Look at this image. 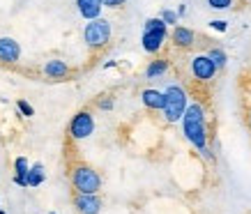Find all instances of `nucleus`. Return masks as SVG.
<instances>
[{
	"label": "nucleus",
	"instance_id": "1",
	"mask_svg": "<svg viewBox=\"0 0 251 214\" xmlns=\"http://www.w3.org/2000/svg\"><path fill=\"white\" fill-rule=\"evenodd\" d=\"M182 131L187 141H189L191 145L196 147V150H203L207 147V127H205V108L201 106L198 101L194 104H187L182 113Z\"/></svg>",
	"mask_w": 251,
	"mask_h": 214
},
{
	"label": "nucleus",
	"instance_id": "2",
	"mask_svg": "<svg viewBox=\"0 0 251 214\" xmlns=\"http://www.w3.org/2000/svg\"><path fill=\"white\" fill-rule=\"evenodd\" d=\"M187 104H189V97H187L182 85H168L164 92V108H161L166 122H177L182 118Z\"/></svg>",
	"mask_w": 251,
	"mask_h": 214
},
{
	"label": "nucleus",
	"instance_id": "3",
	"mask_svg": "<svg viewBox=\"0 0 251 214\" xmlns=\"http://www.w3.org/2000/svg\"><path fill=\"white\" fill-rule=\"evenodd\" d=\"M72 184L78 193H99L101 189V177L95 168L85 166V164H78L72 170Z\"/></svg>",
	"mask_w": 251,
	"mask_h": 214
},
{
	"label": "nucleus",
	"instance_id": "4",
	"mask_svg": "<svg viewBox=\"0 0 251 214\" xmlns=\"http://www.w3.org/2000/svg\"><path fill=\"white\" fill-rule=\"evenodd\" d=\"M166 30L168 25L159 19H148L145 21V30H143V51H148V53H159L161 46H164V42H166Z\"/></svg>",
	"mask_w": 251,
	"mask_h": 214
},
{
	"label": "nucleus",
	"instance_id": "5",
	"mask_svg": "<svg viewBox=\"0 0 251 214\" xmlns=\"http://www.w3.org/2000/svg\"><path fill=\"white\" fill-rule=\"evenodd\" d=\"M83 39L90 48H104V46L111 42V23H108L106 19H101V16L92 19V21L85 25Z\"/></svg>",
	"mask_w": 251,
	"mask_h": 214
},
{
	"label": "nucleus",
	"instance_id": "6",
	"mask_svg": "<svg viewBox=\"0 0 251 214\" xmlns=\"http://www.w3.org/2000/svg\"><path fill=\"white\" fill-rule=\"evenodd\" d=\"M95 134V118H92L90 111H78L72 122H69V136L74 141H83V138L92 136Z\"/></svg>",
	"mask_w": 251,
	"mask_h": 214
},
{
	"label": "nucleus",
	"instance_id": "7",
	"mask_svg": "<svg viewBox=\"0 0 251 214\" xmlns=\"http://www.w3.org/2000/svg\"><path fill=\"white\" fill-rule=\"evenodd\" d=\"M191 74H194V78L207 83V81H212V78L217 76V67H214V62L207 58V53L194 55V58H191Z\"/></svg>",
	"mask_w": 251,
	"mask_h": 214
},
{
	"label": "nucleus",
	"instance_id": "8",
	"mask_svg": "<svg viewBox=\"0 0 251 214\" xmlns=\"http://www.w3.org/2000/svg\"><path fill=\"white\" fill-rule=\"evenodd\" d=\"M21 58V46L12 37H0V62L2 65H14Z\"/></svg>",
	"mask_w": 251,
	"mask_h": 214
},
{
	"label": "nucleus",
	"instance_id": "9",
	"mask_svg": "<svg viewBox=\"0 0 251 214\" xmlns=\"http://www.w3.org/2000/svg\"><path fill=\"white\" fill-rule=\"evenodd\" d=\"M78 214H99L101 212V200L97 193H78L74 200Z\"/></svg>",
	"mask_w": 251,
	"mask_h": 214
},
{
	"label": "nucleus",
	"instance_id": "10",
	"mask_svg": "<svg viewBox=\"0 0 251 214\" xmlns=\"http://www.w3.org/2000/svg\"><path fill=\"white\" fill-rule=\"evenodd\" d=\"M101 7H104V5H101V0H76L78 14L83 16V19H88V21L101 16Z\"/></svg>",
	"mask_w": 251,
	"mask_h": 214
},
{
	"label": "nucleus",
	"instance_id": "11",
	"mask_svg": "<svg viewBox=\"0 0 251 214\" xmlns=\"http://www.w3.org/2000/svg\"><path fill=\"white\" fill-rule=\"evenodd\" d=\"M141 101H143V106L150 108V111H161V108H164V92L154 90V88H148V90L141 92Z\"/></svg>",
	"mask_w": 251,
	"mask_h": 214
},
{
	"label": "nucleus",
	"instance_id": "12",
	"mask_svg": "<svg viewBox=\"0 0 251 214\" xmlns=\"http://www.w3.org/2000/svg\"><path fill=\"white\" fill-rule=\"evenodd\" d=\"M194 30H189V28H184V25H175L173 28V35H171V39H173V44L177 46V48H189V46H194Z\"/></svg>",
	"mask_w": 251,
	"mask_h": 214
},
{
	"label": "nucleus",
	"instance_id": "13",
	"mask_svg": "<svg viewBox=\"0 0 251 214\" xmlns=\"http://www.w3.org/2000/svg\"><path fill=\"white\" fill-rule=\"evenodd\" d=\"M44 74L49 78H65L69 74V65L65 60H58V58H55V60H49L44 65Z\"/></svg>",
	"mask_w": 251,
	"mask_h": 214
},
{
	"label": "nucleus",
	"instance_id": "14",
	"mask_svg": "<svg viewBox=\"0 0 251 214\" xmlns=\"http://www.w3.org/2000/svg\"><path fill=\"white\" fill-rule=\"evenodd\" d=\"M46 180V170L42 164H35V166H30L28 168V173H25V182H28V187H39V184Z\"/></svg>",
	"mask_w": 251,
	"mask_h": 214
},
{
	"label": "nucleus",
	"instance_id": "15",
	"mask_svg": "<svg viewBox=\"0 0 251 214\" xmlns=\"http://www.w3.org/2000/svg\"><path fill=\"white\" fill-rule=\"evenodd\" d=\"M168 71V62L166 60H152L145 69V76L148 78H159Z\"/></svg>",
	"mask_w": 251,
	"mask_h": 214
},
{
	"label": "nucleus",
	"instance_id": "16",
	"mask_svg": "<svg viewBox=\"0 0 251 214\" xmlns=\"http://www.w3.org/2000/svg\"><path fill=\"white\" fill-rule=\"evenodd\" d=\"M207 58L214 62V67H217V69H224V67H226V62H228V55H226V51H224V48H212V51L207 53Z\"/></svg>",
	"mask_w": 251,
	"mask_h": 214
},
{
	"label": "nucleus",
	"instance_id": "17",
	"mask_svg": "<svg viewBox=\"0 0 251 214\" xmlns=\"http://www.w3.org/2000/svg\"><path fill=\"white\" fill-rule=\"evenodd\" d=\"M28 168H30V166H28V159H25V157H16L14 159V175H25V173H28Z\"/></svg>",
	"mask_w": 251,
	"mask_h": 214
},
{
	"label": "nucleus",
	"instance_id": "18",
	"mask_svg": "<svg viewBox=\"0 0 251 214\" xmlns=\"http://www.w3.org/2000/svg\"><path fill=\"white\" fill-rule=\"evenodd\" d=\"M161 21L166 23V25H175V23L180 21V16H177V12H173V9H164V12H161Z\"/></svg>",
	"mask_w": 251,
	"mask_h": 214
},
{
	"label": "nucleus",
	"instance_id": "19",
	"mask_svg": "<svg viewBox=\"0 0 251 214\" xmlns=\"http://www.w3.org/2000/svg\"><path fill=\"white\" fill-rule=\"evenodd\" d=\"M16 108H19V113L25 115V118H32V115H35V108H32L25 99H19V101H16Z\"/></svg>",
	"mask_w": 251,
	"mask_h": 214
},
{
	"label": "nucleus",
	"instance_id": "20",
	"mask_svg": "<svg viewBox=\"0 0 251 214\" xmlns=\"http://www.w3.org/2000/svg\"><path fill=\"white\" fill-rule=\"evenodd\" d=\"M207 5L212 9H228L233 5V0H207Z\"/></svg>",
	"mask_w": 251,
	"mask_h": 214
},
{
	"label": "nucleus",
	"instance_id": "21",
	"mask_svg": "<svg viewBox=\"0 0 251 214\" xmlns=\"http://www.w3.org/2000/svg\"><path fill=\"white\" fill-rule=\"evenodd\" d=\"M210 28H212V30H217V32H226V30H228V23L221 21V19H217V21H210Z\"/></svg>",
	"mask_w": 251,
	"mask_h": 214
},
{
	"label": "nucleus",
	"instance_id": "22",
	"mask_svg": "<svg viewBox=\"0 0 251 214\" xmlns=\"http://www.w3.org/2000/svg\"><path fill=\"white\" fill-rule=\"evenodd\" d=\"M127 0H101V5L104 7H111V9H115V7H122Z\"/></svg>",
	"mask_w": 251,
	"mask_h": 214
},
{
	"label": "nucleus",
	"instance_id": "23",
	"mask_svg": "<svg viewBox=\"0 0 251 214\" xmlns=\"http://www.w3.org/2000/svg\"><path fill=\"white\" fill-rule=\"evenodd\" d=\"M99 108L101 111H111L113 108V99H99Z\"/></svg>",
	"mask_w": 251,
	"mask_h": 214
},
{
	"label": "nucleus",
	"instance_id": "24",
	"mask_svg": "<svg viewBox=\"0 0 251 214\" xmlns=\"http://www.w3.org/2000/svg\"><path fill=\"white\" fill-rule=\"evenodd\" d=\"M14 184H19V187H28V182H25V175H14Z\"/></svg>",
	"mask_w": 251,
	"mask_h": 214
},
{
	"label": "nucleus",
	"instance_id": "25",
	"mask_svg": "<svg viewBox=\"0 0 251 214\" xmlns=\"http://www.w3.org/2000/svg\"><path fill=\"white\" fill-rule=\"evenodd\" d=\"M201 152H203V157H205L207 161H210V159H214V157H212V152H210V150H207V147H203V150H201Z\"/></svg>",
	"mask_w": 251,
	"mask_h": 214
},
{
	"label": "nucleus",
	"instance_id": "26",
	"mask_svg": "<svg viewBox=\"0 0 251 214\" xmlns=\"http://www.w3.org/2000/svg\"><path fill=\"white\" fill-rule=\"evenodd\" d=\"M115 65H118V62H115V60H108L106 65H104V69H111V67H115Z\"/></svg>",
	"mask_w": 251,
	"mask_h": 214
},
{
	"label": "nucleus",
	"instance_id": "27",
	"mask_svg": "<svg viewBox=\"0 0 251 214\" xmlns=\"http://www.w3.org/2000/svg\"><path fill=\"white\" fill-rule=\"evenodd\" d=\"M184 12H187V7H184V5H180V7H177V16H182Z\"/></svg>",
	"mask_w": 251,
	"mask_h": 214
},
{
	"label": "nucleus",
	"instance_id": "28",
	"mask_svg": "<svg viewBox=\"0 0 251 214\" xmlns=\"http://www.w3.org/2000/svg\"><path fill=\"white\" fill-rule=\"evenodd\" d=\"M0 214H5V212H2V210H0Z\"/></svg>",
	"mask_w": 251,
	"mask_h": 214
},
{
	"label": "nucleus",
	"instance_id": "29",
	"mask_svg": "<svg viewBox=\"0 0 251 214\" xmlns=\"http://www.w3.org/2000/svg\"><path fill=\"white\" fill-rule=\"evenodd\" d=\"M51 214H55V212H51Z\"/></svg>",
	"mask_w": 251,
	"mask_h": 214
}]
</instances>
